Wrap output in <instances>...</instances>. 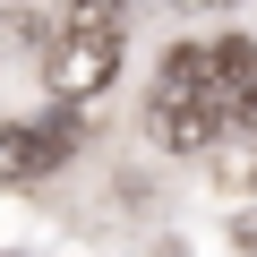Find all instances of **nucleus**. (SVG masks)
Here are the masks:
<instances>
[{"label":"nucleus","instance_id":"nucleus-1","mask_svg":"<svg viewBox=\"0 0 257 257\" xmlns=\"http://www.w3.org/2000/svg\"><path fill=\"white\" fill-rule=\"evenodd\" d=\"M248 77H257V52H248L240 35L163 52L155 94H146V128H155V146H172V155H206L223 128H231V111H240Z\"/></svg>","mask_w":257,"mask_h":257},{"label":"nucleus","instance_id":"nucleus-2","mask_svg":"<svg viewBox=\"0 0 257 257\" xmlns=\"http://www.w3.org/2000/svg\"><path fill=\"white\" fill-rule=\"evenodd\" d=\"M111 69H120V0H69V18H60L52 43H43L52 94L77 111V103H94V94L111 86Z\"/></svg>","mask_w":257,"mask_h":257},{"label":"nucleus","instance_id":"nucleus-4","mask_svg":"<svg viewBox=\"0 0 257 257\" xmlns=\"http://www.w3.org/2000/svg\"><path fill=\"white\" fill-rule=\"evenodd\" d=\"M240 128H248V138H257V77H248V94H240V111H231Z\"/></svg>","mask_w":257,"mask_h":257},{"label":"nucleus","instance_id":"nucleus-7","mask_svg":"<svg viewBox=\"0 0 257 257\" xmlns=\"http://www.w3.org/2000/svg\"><path fill=\"white\" fill-rule=\"evenodd\" d=\"M214 9H231V0H214Z\"/></svg>","mask_w":257,"mask_h":257},{"label":"nucleus","instance_id":"nucleus-6","mask_svg":"<svg viewBox=\"0 0 257 257\" xmlns=\"http://www.w3.org/2000/svg\"><path fill=\"white\" fill-rule=\"evenodd\" d=\"M248 257H257V223H248Z\"/></svg>","mask_w":257,"mask_h":257},{"label":"nucleus","instance_id":"nucleus-3","mask_svg":"<svg viewBox=\"0 0 257 257\" xmlns=\"http://www.w3.org/2000/svg\"><path fill=\"white\" fill-rule=\"evenodd\" d=\"M77 146V120H52V128H0V180H43L60 155Z\"/></svg>","mask_w":257,"mask_h":257},{"label":"nucleus","instance_id":"nucleus-5","mask_svg":"<svg viewBox=\"0 0 257 257\" xmlns=\"http://www.w3.org/2000/svg\"><path fill=\"white\" fill-rule=\"evenodd\" d=\"M172 9H214V0H172Z\"/></svg>","mask_w":257,"mask_h":257}]
</instances>
